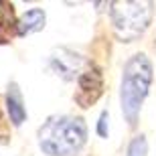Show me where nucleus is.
<instances>
[{"label": "nucleus", "instance_id": "f257e3e1", "mask_svg": "<svg viewBox=\"0 0 156 156\" xmlns=\"http://www.w3.org/2000/svg\"><path fill=\"white\" fill-rule=\"evenodd\" d=\"M152 77H154L152 61L144 53L132 55L124 65L120 83V104H122V114H124L130 128L138 124L140 108L148 95Z\"/></svg>", "mask_w": 156, "mask_h": 156}, {"label": "nucleus", "instance_id": "f03ea898", "mask_svg": "<svg viewBox=\"0 0 156 156\" xmlns=\"http://www.w3.org/2000/svg\"><path fill=\"white\" fill-rule=\"evenodd\" d=\"M85 142L87 126L75 116H53L39 130V146L47 156H75Z\"/></svg>", "mask_w": 156, "mask_h": 156}, {"label": "nucleus", "instance_id": "7ed1b4c3", "mask_svg": "<svg viewBox=\"0 0 156 156\" xmlns=\"http://www.w3.org/2000/svg\"><path fill=\"white\" fill-rule=\"evenodd\" d=\"M112 27L118 41L132 43L144 35L152 18V2H112Z\"/></svg>", "mask_w": 156, "mask_h": 156}, {"label": "nucleus", "instance_id": "20e7f679", "mask_svg": "<svg viewBox=\"0 0 156 156\" xmlns=\"http://www.w3.org/2000/svg\"><path fill=\"white\" fill-rule=\"evenodd\" d=\"M104 93V77L99 73L98 67L87 65L83 73L77 77V93L75 101L81 108H89L99 99V95Z\"/></svg>", "mask_w": 156, "mask_h": 156}, {"label": "nucleus", "instance_id": "39448f33", "mask_svg": "<svg viewBox=\"0 0 156 156\" xmlns=\"http://www.w3.org/2000/svg\"><path fill=\"white\" fill-rule=\"evenodd\" d=\"M87 61L81 57L79 53L71 51L67 47H61V49H55L51 55V67L53 71L57 73L61 79L65 81H73L83 73V69L87 67Z\"/></svg>", "mask_w": 156, "mask_h": 156}, {"label": "nucleus", "instance_id": "423d86ee", "mask_svg": "<svg viewBox=\"0 0 156 156\" xmlns=\"http://www.w3.org/2000/svg\"><path fill=\"white\" fill-rule=\"evenodd\" d=\"M6 112H8V118L14 126H20L27 120V108L23 101V93L14 81L8 85V91H6Z\"/></svg>", "mask_w": 156, "mask_h": 156}, {"label": "nucleus", "instance_id": "0eeeda50", "mask_svg": "<svg viewBox=\"0 0 156 156\" xmlns=\"http://www.w3.org/2000/svg\"><path fill=\"white\" fill-rule=\"evenodd\" d=\"M45 20H47V14L43 8H30L16 20V35L20 37L33 35V33H37L45 27Z\"/></svg>", "mask_w": 156, "mask_h": 156}, {"label": "nucleus", "instance_id": "6e6552de", "mask_svg": "<svg viewBox=\"0 0 156 156\" xmlns=\"http://www.w3.org/2000/svg\"><path fill=\"white\" fill-rule=\"evenodd\" d=\"M16 33V18H14V6L8 2H0V39L8 41Z\"/></svg>", "mask_w": 156, "mask_h": 156}, {"label": "nucleus", "instance_id": "1a4fd4ad", "mask_svg": "<svg viewBox=\"0 0 156 156\" xmlns=\"http://www.w3.org/2000/svg\"><path fill=\"white\" fill-rule=\"evenodd\" d=\"M148 154V142L144 136H136L132 138L130 146H128V154L126 156H146Z\"/></svg>", "mask_w": 156, "mask_h": 156}, {"label": "nucleus", "instance_id": "9d476101", "mask_svg": "<svg viewBox=\"0 0 156 156\" xmlns=\"http://www.w3.org/2000/svg\"><path fill=\"white\" fill-rule=\"evenodd\" d=\"M98 134L101 138H108L110 136V114L108 112H101V116L98 120Z\"/></svg>", "mask_w": 156, "mask_h": 156}, {"label": "nucleus", "instance_id": "9b49d317", "mask_svg": "<svg viewBox=\"0 0 156 156\" xmlns=\"http://www.w3.org/2000/svg\"><path fill=\"white\" fill-rule=\"evenodd\" d=\"M6 134V126H4V118H2V110H0V136Z\"/></svg>", "mask_w": 156, "mask_h": 156}]
</instances>
